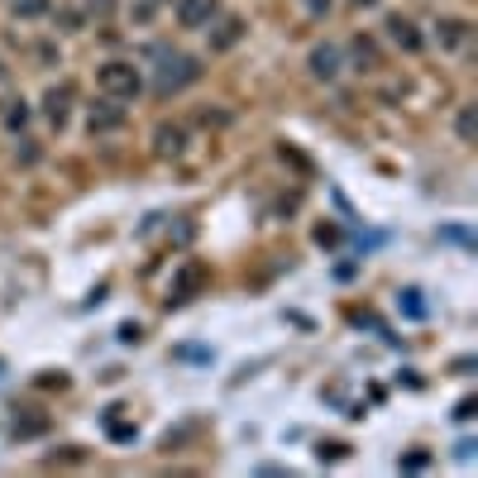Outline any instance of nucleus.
Wrapping results in <instances>:
<instances>
[{
	"label": "nucleus",
	"instance_id": "f257e3e1",
	"mask_svg": "<svg viewBox=\"0 0 478 478\" xmlns=\"http://www.w3.org/2000/svg\"><path fill=\"white\" fill-rule=\"evenodd\" d=\"M201 77V67H196V57H186V53H163V67H158V96H172V91H182V87H192V81Z\"/></svg>",
	"mask_w": 478,
	"mask_h": 478
},
{
	"label": "nucleus",
	"instance_id": "f03ea898",
	"mask_svg": "<svg viewBox=\"0 0 478 478\" xmlns=\"http://www.w3.org/2000/svg\"><path fill=\"white\" fill-rule=\"evenodd\" d=\"M96 87L106 91L110 101H134L139 96V72H134V63H106L96 72Z\"/></svg>",
	"mask_w": 478,
	"mask_h": 478
},
{
	"label": "nucleus",
	"instance_id": "7ed1b4c3",
	"mask_svg": "<svg viewBox=\"0 0 478 478\" xmlns=\"http://www.w3.org/2000/svg\"><path fill=\"white\" fill-rule=\"evenodd\" d=\"M72 96H77V87H72V81H63V87H53L49 96H43V115H49V120L57 125V130L67 125V110H72Z\"/></svg>",
	"mask_w": 478,
	"mask_h": 478
},
{
	"label": "nucleus",
	"instance_id": "20e7f679",
	"mask_svg": "<svg viewBox=\"0 0 478 478\" xmlns=\"http://www.w3.org/2000/svg\"><path fill=\"white\" fill-rule=\"evenodd\" d=\"M216 19V0H182L178 5V25L182 29H201Z\"/></svg>",
	"mask_w": 478,
	"mask_h": 478
},
{
	"label": "nucleus",
	"instance_id": "39448f33",
	"mask_svg": "<svg viewBox=\"0 0 478 478\" xmlns=\"http://www.w3.org/2000/svg\"><path fill=\"white\" fill-rule=\"evenodd\" d=\"M206 283V268L201 263H186L182 268V277H178V283H172V307H182V301H192V292H196V287H201Z\"/></svg>",
	"mask_w": 478,
	"mask_h": 478
},
{
	"label": "nucleus",
	"instance_id": "423d86ee",
	"mask_svg": "<svg viewBox=\"0 0 478 478\" xmlns=\"http://www.w3.org/2000/svg\"><path fill=\"white\" fill-rule=\"evenodd\" d=\"M120 125H125V110L115 106V101H101V106L91 110L87 130H91V134H110V130H120Z\"/></svg>",
	"mask_w": 478,
	"mask_h": 478
},
{
	"label": "nucleus",
	"instance_id": "0eeeda50",
	"mask_svg": "<svg viewBox=\"0 0 478 478\" xmlns=\"http://www.w3.org/2000/svg\"><path fill=\"white\" fill-rule=\"evenodd\" d=\"M244 39V19H220V29L211 34V49H235V43Z\"/></svg>",
	"mask_w": 478,
	"mask_h": 478
},
{
	"label": "nucleus",
	"instance_id": "6e6552de",
	"mask_svg": "<svg viewBox=\"0 0 478 478\" xmlns=\"http://www.w3.org/2000/svg\"><path fill=\"white\" fill-rule=\"evenodd\" d=\"M388 29H392V39H398L406 53H416V49H421V34H416L412 25H406L402 15H392V19H388Z\"/></svg>",
	"mask_w": 478,
	"mask_h": 478
},
{
	"label": "nucleus",
	"instance_id": "1a4fd4ad",
	"mask_svg": "<svg viewBox=\"0 0 478 478\" xmlns=\"http://www.w3.org/2000/svg\"><path fill=\"white\" fill-rule=\"evenodd\" d=\"M311 72L330 81L335 72H340V53H335V49H316V53H311Z\"/></svg>",
	"mask_w": 478,
	"mask_h": 478
},
{
	"label": "nucleus",
	"instance_id": "9d476101",
	"mask_svg": "<svg viewBox=\"0 0 478 478\" xmlns=\"http://www.w3.org/2000/svg\"><path fill=\"white\" fill-rule=\"evenodd\" d=\"M154 139H158L154 148H158L163 158H168V154H182V130H178V125H172V130H168V125H163V130H158Z\"/></svg>",
	"mask_w": 478,
	"mask_h": 478
},
{
	"label": "nucleus",
	"instance_id": "9b49d317",
	"mask_svg": "<svg viewBox=\"0 0 478 478\" xmlns=\"http://www.w3.org/2000/svg\"><path fill=\"white\" fill-rule=\"evenodd\" d=\"M464 29H469L464 19H440V39H445V43H459V39H464Z\"/></svg>",
	"mask_w": 478,
	"mask_h": 478
},
{
	"label": "nucleus",
	"instance_id": "f8f14e48",
	"mask_svg": "<svg viewBox=\"0 0 478 478\" xmlns=\"http://www.w3.org/2000/svg\"><path fill=\"white\" fill-rule=\"evenodd\" d=\"M402 307H406V316H426L421 292H416V287H406V292H402Z\"/></svg>",
	"mask_w": 478,
	"mask_h": 478
},
{
	"label": "nucleus",
	"instance_id": "ddd939ff",
	"mask_svg": "<svg viewBox=\"0 0 478 478\" xmlns=\"http://www.w3.org/2000/svg\"><path fill=\"white\" fill-rule=\"evenodd\" d=\"M43 10H49V0H15V15H25V19L43 15Z\"/></svg>",
	"mask_w": 478,
	"mask_h": 478
},
{
	"label": "nucleus",
	"instance_id": "4468645a",
	"mask_svg": "<svg viewBox=\"0 0 478 478\" xmlns=\"http://www.w3.org/2000/svg\"><path fill=\"white\" fill-rule=\"evenodd\" d=\"M340 454H349V445H340V440H330V445H321V459H340Z\"/></svg>",
	"mask_w": 478,
	"mask_h": 478
},
{
	"label": "nucleus",
	"instance_id": "2eb2a0df",
	"mask_svg": "<svg viewBox=\"0 0 478 478\" xmlns=\"http://www.w3.org/2000/svg\"><path fill=\"white\" fill-rule=\"evenodd\" d=\"M25 115H29L25 101H15V110H10V130H19V125H25Z\"/></svg>",
	"mask_w": 478,
	"mask_h": 478
},
{
	"label": "nucleus",
	"instance_id": "dca6fc26",
	"mask_svg": "<svg viewBox=\"0 0 478 478\" xmlns=\"http://www.w3.org/2000/svg\"><path fill=\"white\" fill-rule=\"evenodd\" d=\"M459 134H464V139H474V110H464V115H459Z\"/></svg>",
	"mask_w": 478,
	"mask_h": 478
},
{
	"label": "nucleus",
	"instance_id": "f3484780",
	"mask_svg": "<svg viewBox=\"0 0 478 478\" xmlns=\"http://www.w3.org/2000/svg\"><path fill=\"white\" fill-rule=\"evenodd\" d=\"M354 5H373V0H354Z\"/></svg>",
	"mask_w": 478,
	"mask_h": 478
}]
</instances>
